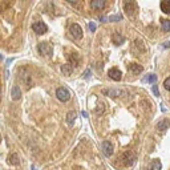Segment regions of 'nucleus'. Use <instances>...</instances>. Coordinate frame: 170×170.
Segmentation results:
<instances>
[{"mask_svg":"<svg viewBox=\"0 0 170 170\" xmlns=\"http://www.w3.org/2000/svg\"><path fill=\"white\" fill-rule=\"evenodd\" d=\"M69 32H71L72 37H73L75 40H80V39H82V28L77 23H75V24L71 25V27H69Z\"/></svg>","mask_w":170,"mask_h":170,"instance_id":"obj_1","label":"nucleus"},{"mask_svg":"<svg viewBox=\"0 0 170 170\" xmlns=\"http://www.w3.org/2000/svg\"><path fill=\"white\" fill-rule=\"evenodd\" d=\"M37 49H39V52L44 56H50L53 53V47H52V44H49V43H40Z\"/></svg>","mask_w":170,"mask_h":170,"instance_id":"obj_2","label":"nucleus"},{"mask_svg":"<svg viewBox=\"0 0 170 170\" xmlns=\"http://www.w3.org/2000/svg\"><path fill=\"white\" fill-rule=\"evenodd\" d=\"M56 96H57V99L60 101H63V102H67V101L71 99V93L67 88H59L56 90Z\"/></svg>","mask_w":170,"mask_h":170,"instance_id":"obj_3","label":"nucleus"},{"mask_svg":"<svg viewBox=\"0 0 170 170\" xmlns=\"http://www.w3.org/2000/svg\"><path fill=\"white\" fill-rule=\"evenodd\" d=\"M32 29H33L37 35H43L48 31V27H47V24H44L43 21H36V23L32 24Z\"/></svg>","mask_w":170,"mask_h":170,"instance_id":"obj_4","label":"nucleus"},{"mask_svg":"<svg viewBox=\"0 0 170 170\" xmlns=\"http://www.w3.org/2000/svg\"><path fill=\"white\" fill-rule=\"evenodd\" d=\"M122 162H124L125 166H132L133 164H134V160H136V155L132 153V151H126V153H124V155H122Z\"/></svg>","mask_w":170,"mask_h":170,"instance_id":"obj_5","label":"nucleus"},{"mask_svg":"<svg viewBox=\"0 0 170 170\" xmlns=\"http://www.w3.org/2000/svg\"><path fill=\"white\" fill-rule=\"evenodd\" d=\"M124 9H125V12H126L128 16H133L137 11V4L134 2H128V3H125Z\"/></svg>","mask_w":170,"mask_h":170,"instance_id":"obj_6","label":"nucleus"},{"mask_svg":"<svg viewBox=\"0 0 170 170\" xmlns=\"http://www.w3.org/2000/svg\"><path fill=\"white\" fill-rule=\"evenodd\" d=\"M108 76L112 78V80L114 81H120L122 78V73L120 69H117V68H110L109 71H108Z\"/></svg>","mask_w":170,"mask_h":170,"instance_id":"obj_7","label":"nucleus"},{"mask_svg":"<svg viewBox=\"0 0 170 170\" xmlns=\"http://www.w3.org/2000/svg\"><path fill=\"white\" fill-rule=\"evenodd\" d=\"M102 151L106 157H110L113 154V145H112L110 141H104L102 142Z\"/></svg>","mask_w":170,"mask_h":170,"instance_id":"obj_8","label":"nucleus"},{"mask_svg":"<svg viewBox=\"0 0 170 170\" xmlns=\"http://www.w3.org/2000/svg\"><path fill=\"white\" fill-rule=\"evenodd\" d=\"M102 93H104V95L110 96V97H118V96H121L124 92H122V90H120V89L112 88V89H104V90H102Z\"/></svg>","mask_w":170,"mask_h":170,"instance_id":"obj_9","label":"nucleus"},{"mask_svg":"<svg viewBox=\"0 0 170 170\" xmlns=\"http://www.w3.org/2000/svg\"><path fill=\"white\" fill-rule=\"evenodd\" d=\"M11 97H12V100H15V101L21 99V90L17 85L12 86V89H11Z\"/></svg>","mask_w":170,"mask_h":170,"instance_id":"obj_10","label":"nucleus"},{"mask_svg":"<svg viewBox=\"0 0 170 170\" xmlns=\"http://www.w3.org/2000/svg\"><path fill=\"white\" fill-rule=\"evenodd\" d=\"M105 5H106L105 0H92V3H90V7L93 9H102L105 8Z\"/></svg>","mask_w":170,"mask_h":170,"instance_id":"obj_11","label":"nucleus"},{"mask_svg":"<svg viewBox=\"0 0 170 170\" xmlns=\"http://www.w3.org/2000/svg\"><path fill=\"white\" fill-rule=\"evenodd\" d=\"M128 69L132 72V73L138 75V73H141V72L144 71V68H142V65H138V64H136V63H132V64H129Z\"/></svg>","mask_w":170,"mask_h":170,"instance_id":"obj_12","label":"nucleus"},{"mask_svg":"<svg viewBox=\"0 0 170 170\" xmlns=\"http://www.w3.org/2000/svg\"><path fill=\"white\" fill-rule=\"evenodd\" d=\"M112 40H113V43L116 45H121L122 43L125 41V37L121 33H113V36H112Z\"/></svg>","mask_w":170,"mask_h":170,"instance_id":"obj_13","label":"nucleus"},{"mask_svg":"<svg viewBox=\"0 0 170 170\" xmlns=\"http://www.w3.org/2000/svg\"><path fill=\"white\" fill-rule=\"evenodd\" d=\"M61 72L65 75V76H71L72 72H73V65L72 64H64L61 67Z\"/></svg>","mask_w":170,"mask_h":170,"instance_id":"obj_14","label":"nucleus"},{"mask_svg":"<svg viewBox=\"0 0 170 170\" xmlns=\"http://www.w3.org/2000/svg\"><path fill=\"white\" fill-rule=\"evenodd\" d=\"M168 128H170V121L169 120H162L157 124V129L161 130V132H164V130H166Z\"/></svg>","mask_w":170,"mask_h":170,"instance_id":"obj_15","label":"nucleus"},{"mask_svg":"<svg viewBox=\"0 0 170 170\" xmlns=\"http://www.w3.org/2000/svg\"><path fill=\"white\" fill-rule=\"evenodd\" d=\"M161 9L164 13H170V0H164V2H161Z\"/></svg>","mask_w":170,"mask_h":170,"instance_id":"obj_16","label":"nucleus"},{"mask_svg":"<svg viewBox=\"0 0 170 170\" xmlns=\"http://www.w3.org/2000/svg\"><path fill=\"white\" fill-rule=\"evenodd\" d=\"M8 162L11 165H19V155H17L16 153H13V154H9V157H8Z\"/></svg>","mask_w":170,"mask_h":170,"instance_id":"obj_17","label":"nucleus"},{"mask_svg":"<svg viewBox=\"0 0 170 170\" xmlns=\"http://www.w3.org/2000/svg\"><path fill=\"white\" fill-rule=\"evenodd\" d=\"M75 120H76V112H69V113H68V116H67L68 124L72 125V124L75 122Z\"/></svg>","mask_w":170,"mask_h":170,"instance_id":"obj_18","label":"nucleus"},{"mask_svg":"<svg viewBox=\"0 0 170 170\" xmlns=\"http://www.w3.org/2000/svg\"><path fill=\"white\" fill-rule=\"evenodd\" d=\"M162 31L164 32H169L170 31V20H168V19L162 20Z\"/></svg>","mask_w":170,"mask_h":170,"instance_id":"obj_19","label":"nucleus"},{"mask_svg":"<svg viewBox=\"0 0 170 170\" xmlns=\"http://www.w3.org/2000/svg\"><path fill=\"white\" fill-rule=\"evenodd\" d=\"M161 168H162V165H161L160 160H154L151 162V170H161Z\"/></svg>","mask_w":170,"mask_h":170,"instance_id":"obj_20","label":"nucleus"},{"mask_svg":"<svg viewBox=\"0 0 170 170\" xmlns=\"http://www.w3.org/2000/svg\"><path fill=\"white\" fill-rule=\"evenodd\" d=\"M69 60L72 63H75V65H78L80 64V56L77 55V53H73L72 56H69Z\"/></svg>","mask_w":170,"mask_h":170,"instance_id":"obj_21","label":"nucleus"},{"mask_svg":"<svg viewBox=\"0 0 170 170\" xmlns=\"http://www.w3.org/2000/svg\"><path fill=\"white\" fill-rule=\"evenodd\" d=\"M155 80H157V76L155 75H149V76H146V77L144 78V81L145 82H155Z\"/></svg>","mask_w":170,"mask_h":170,"instance_id":"obj_22","label":"nucleus"},{"mask_svg":"<svg viewBox=\"0 0 170 170\" xmlns=\"http://www.w3.org/2000/svg\"><path fill=\"white\" fill-rule=\"evenodd\" d=\"M164 86H165L166 90H169V92H170V77H168V78H166V80L164 81Z\"/></svg>","mask_w":170,"mask_h":170,"instance_id":"obj_23","label":"nucleus"},{"mask_svg":"<svg viewBox=\"0 0 170 170\" xmlns=\"http://www.w3.org/2000/svg\"><path fill=\"white\" fill-rule=\"evenodd\" d=\"M134 44H136V47H140V48H141V50H145V47H144L142 41H141V40H138V39H137V40L134 41Z\"/></svg>","mask_w":170,"mask_h":170,"instance_id":"obj_24","label":"nucleus"},{"mask_svg":"<svg viewBox=\"0 0 170 170\" xmlns=\"http://www.w3.org/2000/svg\"><path fill=\"white\" fill-rule=\"evenodd\" d=\"M108 20H110V21H114V20H121V16H120V15H114V16H110Z\"/></svg>","mask_w":170,"mask_h":170,"instance_id":"obj_25","label":"nucleus"},{"mask_svg":"<svg viewBox=\"0 0 170 170\" xmlns=\"http://www.w3.org/2000/svg\"><path fill=\"white\" fill-rule=\"evenodd\" d=\"M89 29L92 31V32H95V31H96V24L93 23V21H90V23H89Z\"/></svg>","mask_w":170,"mask_h":170,"instance_id":"obj_26","label":"nucleus"},{"mask_svg":"<svg viewBox=\"0 0 170 170\" xmlns=\"http://www.w3.org/2000/svg\"><path fill=\"white\" fill-rule=\"evenodd\" d=\"M151 90H153V93L155 96H160V92H158V88H157V85H153V88H151Z\"/></svg>","mask_w":170,"mask_h":170,"instance_id":"obj_27","label":"nucleus"},{"mask_svg":"<svg viewBox=\"0 0 170 170\" xmlns=\"http://www.w3.org/2000/svg\"><path fill=\"white\" fill-rule=\"evenodd\" d=\"M0 99H2V89H0Z\"/></svg>","mask_w":170,"mask_h":170,"instance_id":"obj_28","label":"nucleus"},{"mask_svg":"<svg viewBox=\"0 0 170 170\" xmlns=\"http://www.w3.org/2000/svg\"><path fill=\"white\" fill-rule=\"evenodd\" d=\"M0 141H2V138H0Z\"/></svg>","mask_w":170,"mask_h":170,"instance_id":"obj_29","label":"nucleus"}]
</instances>
